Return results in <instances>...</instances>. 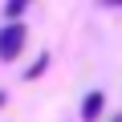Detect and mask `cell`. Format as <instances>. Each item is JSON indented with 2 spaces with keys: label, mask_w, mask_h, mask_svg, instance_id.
<instances>
[{
  "label": "cell",
  "mask_w": 122,
  "mask_h": 122,
  "mask_svg": "<svg viewBox=\"0 0 122 122\" xmlns=\"http://www.w3.org/2000/svg\"><path fill=\"white\" fill-rule=\"evenodd\" d=\"M20 49H25V25L12 20V25L0 29V61H16Z\"/></svg>",
  "instance_id": "cell-1"
},
{
  "label": "cell",
  "mask_w": 122,
  "mask_h": 122,
  "mask_svg": "<svg viewBox=\"0 0 122 122\" xmlns=\"http://www.w3.org/2000/svg\"><path fill=\"white\" fill-rule=\"evenodd\" d=\"M4 12H8V16H12V20H16V16H20V12H25V0H8V4H4Z\"/></svg>",
  "instance_id": "cell-3"
},
{
  "label": "cell",
  "mask_w": 122,
  "mask_h": 122,
  "mask_svg": "<svg viewBox=\"0 0 122 122\" xmlns=\"http://www.w3.org/2000/svg\"><path fill=\"white\" fill-rule=\"evenodd\" d=\"M102 106H106V98H102V90H94V94H86V102H81V122H98V114H102Z\"/></svg>",
  "instance_id": "cell-2"
},
{
  "label": "cell",
  "mask_w": 122,
  "mask_h": 122,
  "mask_svg": "<svg viewBox=\"0 0 122 122\" xmlns=\"http://www.w3.org/2000/svg\"><path fill=\"white\" fill-rule=\"evenodd\" d=\"M0 102H4V94H0Z\"/></svg>",
  "instance_id": "cell-4"
},
{
  "label": "cell",
  "mask_w": 122,
  "mask_h": 122,
  "mask_svg": "<svg viewBox=\"0 0 122 122\" xmlns=\"http://www.w3.org/2000/svg\"><path fill=\"white\" fill-rule=\"evenodd\" d=\"M114 122H122V118H114Z\"/></svg>",
  "instance_id": "cell-5"
}]
</instances>
